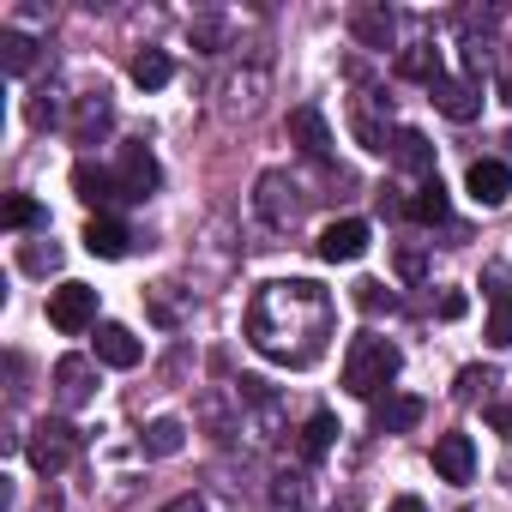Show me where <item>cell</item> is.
<instances>
[{
  "label": "cell",
  "instance_id": "cell-1",
  "mask_svg": "<svg viewBox=\"0 0 512 512\" xmlns=\"http://www.w3.org/2000/svg\"><path fill=\"white\" fill-rule=\"evenodd\" d=\"M332 290L314 284V278H278V284H260L247 302V344L260 350L266 362H284V368H314L332 344Z\"/></svg>",
  "mask_w": 512,
  "mask_h": 512
},
{
  "label": "cell",
  "instance_id": "cell-18",
  "mask_svg": "<svg viewBox=\"0 0 512 512\" xmlns=\"http://www.w3.org/2000/svg\"><path fill=\"white\" fill-rule=\"evenodd\" d=\"M488 278H494V290H488V332L482 338L500 344V350H512V290H500L506 284V266H494Z\"/></svg>",
  "mask_w": 512,
  "mask_h": 512
},
{
  "label": "cell",
  "instance_id": "cell-36",
  "mask_svg": "<svg viewBox=\"0 0 512 512\" xmlns=\"http://www.w3.org/2000/svg\"><path fill=\"white\" fill-rule=\"evenodd\" d=\"M392 512H428V506H422L416 494H398V500H392Z\"/></svg>",
  "mask_w": 512,
  "mask_h": 512
},
{
  "label": "cell",
  "instance_id": "cell-2",
  "mask_svg": "<svg viewBox=\"0 0 512 512\" xmlns=\"http://www.w3.org/2000/svg\"><path fill=\"white\" fill-rule=\"evenodd\" d=\"M398 368H404V350H398L392 338H380V332H362V338H350V350H344V392L380 404V398L392 392Z\"/></svg>",
  "mask_w": 512,
  "mask_h": 512
},
{
  "label": "cell",
  "instance_id": "cell-7",
  "mask_svg": "<svg viewBox=\"0 0 512 512\" xmlns=\"http://www.w3.org/2000/svg\"><path fill=\"white\" fill-rule=\"evenodd\" d=\"M368 241H374V235H368L362 217H338V223L320 229V260H326V266H356L362 253H368Z\"/></svg>",
  "mask_w": 512,
  "mask_h": 512
},
{
  "label": "cell",
  "instance_id": "cell-6",
  "mask_svg": "<svg viewBox=\"0 0 512 512\" xmlns=\"http://www.w3.org/2000/svg\"><path fill=\"white\" fill-rule=\"evenodd\" d=\"M253 205H260V217H266V223H278V229H284V223H296V217H302L308 193H302L284 169H272V175H260V193H253Z\"/></svg>",
  "mask_w": 512,
  "mask_h": 512
},
{
  "label": "cell",
  "instance_id": "cell-21",
  "mask_svg": "<svg viewBox=\"0 0 512 512\" xmlns=\"http://www.w3.org/2000/svg\"><path fill=\"white\" fill-rule=\"evenodd\" d=\"M139 446H145V458H175V452L187 446V422H181V416H157V422L139 434Z\"/></svg>",
  "mask_w": 512,
  "mask_h": 512
},
{
  "label": "cell",
  "instance_id": "cell-17",
  "mask_svg": "<svg viewBox=\"0 0 512 512\" xmlns=\"http://www.w3.org/2000/svg\"><path fill=\"white\" fill-rule=\"evenodd\" d=\"M416 422H422V398H410V392H386L374 404V434H404Z\"/></svg>",
  "mask_w": 512,
  "mask_h": 512
},
{
  "label": "cell",
  "instance_id": "cell-37",
  "mask_svg": "<svg viewBox=\"0 0 512 512\" xmlns=\"http://www.w3.org/2000/svg\"><path fill=\"white\" fill-rule=\"evenodd\" d=\"M500 97H506V103H512V73H506V79H500Z\"/></svg>",
  "mask_w": 512,
  "mask_h": 512
},
{
  "label": "cell",
  "instance_id": "cell-33",
  "mask_svg": "<svg viewBox=\"0 0 512 512\" xmlns=\"http://www.w3.org/2000/svg\"><path fill=\"white\" fill-rule=\"evenodd\" d=\"M398 272H404V278H410V284H416V278H422V253H416V247H404V253H398Z\"/></svg>",
  "mask_w": 512,
  "mask_h": 512
},
{
  "label": "cell",
  "instance_id": "cell-26",
  "mask_svg": "<svg viewBox=\"0 0 512 512\" xmlns=\"http://www.w3.org/2000/svg\"><path fill=\"white\" fill-rule=\"evenodd\" d=\"M0 61H7V73H31L37 43H31L25 31H0Z\"/></svg>",
  "mask_w": 512,
  "mask_h": 512
},
{
  "label": "cell",
  "instance_id": "cell-11",
  "mask_svg": "<svg viewBox=\"0 0 512 512\" xmlns=\"http://www.w3.org/2000/svg\"><path fill=\"white\" fill-rule=\"evenodd\" d=\"M55 398H61L67 410H79V404L97 398V368H91V356H61V362H55Z\"/></svg>",
  "mask_w": 512,
  "mask_h": 512
},
{
  "label": "cell",
  "instance_id": "cell-34",
  "mask_svg": "<svg viewBox=\"0 0 512 512\" xmlns=\"http://www.w3.org/2000/svg\"><path fill=\"white\" fill-rule=\"evenodd\" d=\"M488 422H494V434H506V440H512V404H494V410H488Z\"/></svg>",
  "mask_w": 512,
  "mask_h": 512
},
{
  "label": "cell",
  "instance_id": "cell-16",
  "mask_svg": "<svg viewBox=\"0 0 512 512\" xmlns=\"http://www.w3.org/2000/svg\"><path fill=\"white\" fill-rule=\"evenodd\" d=\"M109 127H115L109 91H91V97H79V115H73V139H79V145H97Z\"/></svg>",
  "mask_w": 512,
  "mask_h": 512
},
{
  "label": "cell",
  "instance_id": "cell-9",
  "mask_svg": "<svg viewBox=\"0 0 512 512\" xmlns=\"http://www.w3.org/2000/svg\"><path fill=\"white\" fill-rule=\"evenodd\" d=\"M290 145L302 151V157H314V163H332V127H326V115L314 109V103H302V109H290Z\"/></svg>",
  "mask_w": 512,
  "mask_h": 512
},
{
  "label": "cell",
  "instance_id": "cell-10",
  "mask_svg": "<svg viewBox=\"0 0 512 512\" xmlns=\"http://www.w3.org/2000/svg\"><path fill=\"white\" fill-rule=\"evenodd\" d=\"M73 193H79L97 217H103L109 205H121V199H127V193H121V181H115V169H103V163H91V157H79V163H73Z\"/></svg>",
  "mask_w": 512,
  "mask_h": 512
},
{
  "label": "cell",
  "instance_id": "cell-30",
  "mask_svg": "<svg viewBox=\"0 0 512 512\" xmlns=\"http://www.w3.org/2000/svg\"><path fill=\"white\" fill-rule=\"evenodd\" d=\"M302 494H308V488H302V476H278V488H272V500H278V506H290V512L302 506Z\"/></svg>",
  "mask_w": 512,
  "mask_h": 512
},
{
  "label": "cell",
  "instance_id": "cell-3",
  "mask_svg": "<svg viewBox=\"0 0 512 512\" xmlns=\"http://www.w3.org/2000/svg\"><path fill=\"white\" fill-rule=\"evenodd\" d=\"M25 458H31L37 476H61V470L79 458V428L61 422V416H43V422L31 428V440H25Z\"/></svg>",
  "mask_w": 512,
  "mask_h": 512
},
{
  "label": "cell",
  "instance_id": "cell-22",
  "mask_svg": "<svg viewBox=\"0 0 512 512\" xmlns=\"http://www.w3.org/2000/svg\"><path fill=\"white\" fill-rule=\"evenodd\" d=\"M169 79H175V61H169L163 49H139V55H133V85H139V91H163Z\"/></svg>",
  "mask_w": 512,
  "mask_h": 512
},
{
  "label": "cell",
  "instance_id": "cell-12",
  "mask_svg": "<svg viewBox=\"0 0 512 512\" xmlns=\"http://www.w3.org/2000/svg\"><path fill=\"white\" fill-rule=\"evenodd\" d=\"M434 91V109L446 115V121H476V109H482V91H476V79H434L428 85Z\"/></svg>",
  "mask_w": 512,
  "mask_h": 512
},
{
  "label": "cell",
  "instance_id": "cell-19",
  "mask_svg": "<svg viewBox=\"0 0 512 512\" xmlns=\"http://www.w3.org/2000/svg\"><path fill=\"white\" fill-rule=\"evenodd\" d=\"M350 31H356V43H362V49H392L398 19H392L386 7H356V13H350Z\"/></svg>",
  "mask_w": 512,
  "mask_h": 512
},
{
  "label": "cell",
  "instance_id": "cell-8",
  "mask_svg": "<svg viewBox=\"0 0 512 512\" xmlns=\"http://www.w3.org/2000/svg\"><path fill=\"white\" fill-rule=\"evenodd\" d=\"M464 193H470L482 211H494V205L512 199V169H506L500 157H476V163L464 169Z\"/></svg>",
  "mask_w": 512,
  "mask_h": 512
},
{
  "label": "cell",
  "instance_id": "cell-4",
  "mask_svg": "<svg viewBox=\"0 0 512 512\" xmlns=\"http://www.w3.org/2000/svg\"><path fill=\"white\" fill-rule=\"evenodd\" d=\"M49 326L67 332V338L91 332V326H97V290H91V284H61V290H49Z\"/></svg>",
  "mask_w": 512,
  "mask_h": 512
},
{
  "label": "cell",
  "instance_id": "cell-29",
  "mask_svg": "<svg viewBox=\"0 0 512 512\" xmlns=\"http://www.w3.org/2000/svg\"><path fill=\"white\" fill-rule=\"evenodd\" d=\"M488 386H494V374H488V368H464V374H458V386H452V398H458V404H470V398H476V392H488Z\"/></svg>",
  "mask_w": 512,
  "mask_h": 512
},
{
  "label": "cell",
  "instance_id": "cell-13",
  "mask_svg": "<svg viewBox=\"0 0 512 512\" xmlns=\"http://www.w3.org/2000/svg\"><path fill=\"white\" fill-rule=\"evenodd\" d=\"M434 476H440V482H470V476H476V446H470V434H440V440H434Z\"/></svg>",
  "mask_w": 512,
  "mask_h": 512
},
{
  "label": "cell",
  "instance_id": "cell-15",
  "mask_svg": "<svg viewBox=\"0 0 512 512\" xmlns=\"http://www.w3.org/2000/svg\"><path fill=\"white\" fill-rule=\"evenodd\" d=\"M139 356H145V344H139L127 326H115V320L97 326V362H103V368H139Z\"/></svg>",
  "mask_w": 512,
  "mask_h": 512
},
{
  "label": "cell",
  "instance_id": "cell-35",
  "mask_svg": "<svg viewBox=\"0 0 512 512\" xmlns=\"http://www.w3.org/2000/svg\"><path fill=\"white\" fill-rule=\"evenodd\" d=\"M163 512H205V500H193V494H181V500H169Z\"/></svg>",
  "mask_w": 512,
  "mask_h": 512
},
{
  "label": "cell",
  "instance_id": "cell-28",
  "mask_svg": "<svg viewBox=\"0 0 512 512\" xmlns=\"http://www.w3.org/2000/svg\"><path fill=\"white\" fill-rule=\"evenodd\" d=\"M31 223H43V205L31 193H13L7 199V229H31Z\"/></svg>",
  "mask_w": 512,
  "mask_h": 512
},
{
  "label": "cell",
  "instance_id": "cell-14",
  "mask_svg": "<svg viewBox=\"0 0 512 512\" xmlns=\"http://www.w3.org/2000/svg\"><path fill=\"white\" fill-rule=\"evenodd\" d=\"M392 163H398L404 175H416V181H434V145H428L416 127H398V133H392Z\"/></svg>",
  "mask_w": 512,
  "mask_h": 512
},
{
  "label": "cell",
  "instance_id": "cell-20",
  "mask_svg": "<svg viewBox=\"0 0 512 512\" xmlns=\"http://www.w3.org/2000/svg\"><path fill=\"white\" fill-rule=\"evenodd\" d=\"M85 247L97 253V260H127L133 235H127V223H115V217H91V223H85Z\"/></svg>",
  "mask_w": 512,
  "mask_h": 512
},
{
  "label": "cell",
  "instance_id": "cell-25",
  "mask_svg": "<svg viewBox=\"0 0 512 512\" xmlns=\"http://www.w3.org/2000/svg\"><path fill=\"white\" fill-rule=\"evenodd\" d=\"M338 434H344V428H338V416H332V410H314V416H308V428H302V452H308V458H326Z\"/></svg>",
  "mask_w": 512,
  "mask_h": 512
},
{
  "label": "cell",
  "instance_id": "cell-23",
  "mask_svg": "<svg viewBox=\"0 0 512 512\" xmlns=\"http://www.w3.org/2000/svg\"><path fill=\"white\" fill-rule=\"evenodd\" d=\"M404 217H410V223H428V229H434V223H446V187H440V175L416 187V199L404 205Z\"/></svg>",
  "mask_w": 512,
  "mask_h": 512
},
{
  "label": "cell",
  "instance_id": "cell-5",
  "mask_svg": "<svg viewBox=\"0 0 512 512\" xmlns=\"http://www.w3.org/2000/svg\"><path fill=\"white\" fill-rule=\"evenodd\" d=\"M115 181H121V193H127V199H151V193L163 187V163L151 157V145L127 139V145H121V157H115Z\"/></svg>",
  "mask_w": 512,
  "mask_h": 512
},
{
  "label": "cell",
  "instance_id": "cell-24",
  "mask_svg": "<svg viewBox=\"0 0 512 512\" xmlns=\"http://www.w3.org/2000/svg\"><path fill=\"white\" fill-rule=\"evenodd\" d=\"M398 73H404V79H422V85L446 79V67H440V49H434V43H416V49H404V55H398Z\"/></svg>",
  "mask_w": 512,
  "mask_h": 512
},
{
  "label": "cell",
  "instance_id": "cell-31",
  "mask_svg": "<svg viewBox=\"0 0 512 512\" xmlns=\"http://www.w3.org/2000/svg\"><path fill=\"white\" fill-rule=\"evenodd\" d=\"M25 266L31 272H55L61 266V247H25Z\"/></svg>",
  "mask_w": 512,
  "mask_h": 512
},
{
  "label": "cell",
  "instance_id": "cell-32",
  "mask_svg": "<svg viewBox=\"0 0 512 512\" xmlns=\"http://www.w3.org/2000/svg\"><path fill=\"white\" fill-rule=\"evenodd\" d=\"M464 308H470L464 290H446V296H440V320H464Z\"/></svg>",
  "mask_w": 512,
  "mask_h": 512
},
{
  "label": "cell",
  "instance_id": "cell-27",
  "mask_svg": "<svg viewBox=\"0 0 512 512\" xmlns=\"http://www.w3.org/2000/svg\"><path fill=\"white\" fill-rule=\"evenodd\" d=\"M356 308H362V314H392V308H398V296H392L380 278H362V284H356Z\"/></svg>",
  "mask_w": 512,
  "mask_h": 512
}]
</instances>
